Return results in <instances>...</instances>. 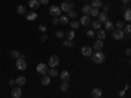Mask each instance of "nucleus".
Returning a JSON list of instances; mask_svg holds the SVG:
<instances>
[{"label": "nucleus", "instance_id": "obj_2", "mask_svg": "<svg viewBox=\"0 0 131 98\" xmlns=\"http://www.w3.org/2000/svg\"><path fill=\"white\" fill-rule=\"evenodd\" d=\"M16 68L18 71H25L28 68V64H26V60L22 59V58H18L16 59Z\"/></svg>", "mask_w": 131, "mask_h": 98}, {"label": "nucleus", "instance_id": "obj_36", "mask_svg": "<svg viewBox=\"0 0 131 98\" xmlns=\"http://www.w3.org/2000/svg\"><path fill=\"white\" fill-rule=\"evenodd\" d=\"M115 26L118 27V29H123V22L122 21H117L115 22Z\"/></svg>", "mask_w": 131, "mask_h": 98}, {"label": "nucleus", "instance_id": "obj_27", "mask_svg": "<svg viewBox=\"0 0 131 98\" xmlns=\"http://www.w3.org/2000/svg\"><path fill=\"white\" fill-rule=\"evenodd\" d=\"M68 89H69V85H68V82L63 81L62 84H60V90H62V92H67Z\"/></svg>", "mask_w": 131, "mask_h": 98}, {"label": "nucleus", "instance_id": "obj_16", "mask_svg": "<svg viewBox=\"0 0 131 98\" xmlns=\"http://www.w3.org/2000/svg\"><path fill=\"white\" fill-rule=\"evenodd\" d=\"M29 7L35 11V9L39 8V1H38V0H29Z\"/></svg>", "mask_w": 131, "mask_h": 98}, {"label": "nucleus", "instance_id": "obj_48", "mask_svg": "<svg viewBox=\"0 0 131 98\" xmlns=\"http://www.w3.org/2000/svg\"><path fill=\"white\" fill-rule=\"evenodd\" d=\"M84 1H91V0H84Z\"/></svg>", "mask_w": 131, "mask_h": 98}, {"label": "nucleus", "instance_id": "obj_1", "mask_svg": "<svg viewBox=\"0 0 131 98\" xmlns=\"http://www.w3.org/2000/svg\"><path fill=\"white\" fill-rule=\"evenodd\" d=\"M91 56H92V60H93L96 64H101V63L105 62V55L102 54L101 51H96V52L92 54Z\"/></svg>", "mask_w": 131, "mask_h": 98}, {"label": "nucleus", "instance_id": "obj_14", "mask_svg": "<svg viewBox=\"0 0 131 98\" xmlns=\"http://www.w3.org/2000/svg\"><path fill=\"white\" fill-rule=\"evenodd\" d=\"M25 15H26V20H28V21H34L35 18H37V13H35L34 11L28 12V13H25Z\"/></svg>", "mask_w": 131, "mask_h": 98}, {"label": "nucleus", "instance_id": "obj_37", "mask_svg": "<svg viewBox=\"0 0 131 98\" xmlns=\"http://www.w3.org/2000/svg\"><path fill=\"white\" fill-rule=\"evenodd\" d=\"M38 29H39V31H42V33H46L47 27H46L45 25H38Z\"/></svg>", "mask_w": 131, "mask_h": 98}, {"label": "nucleus", "instance_id": "obj_23", "mask_svg": "<svg viewBox=\"0 0 131 98\" xmlns=\"http://www.w3.org/2000/svg\"><path fill=\"white\" fill-rule=\"evenodd\" d=\"M91 9H92V7L89 5V4H85V5H84V7L81 8V12L84 13V15H89Z\"/></svg>", "mask_w": 131, "mask_h": 98}, {"label": "nucleus", "instance_id": "obj_28", "mask_svg": "<svg viewBox=\"0 0 131 98\" xmlns=\"http://www.w3.org/2000/svg\"><path fill=\"white\" fill-rule=\"evenodd\" d=\"M104 24H105V29L104 30H113V22L111 21L107 20L106 22H104Z\"/></svg>", "mask_w": 131, "mask_h": 98}, {"label": "nucleus", "instance_id": "obj_29", "mask_svg": "<svg viewBox=\"0 0 131 98\" xmlns=\"http://www.w3.org/2000/svg\"><path fill=\"white\" fill-rule=\"evenodd\" d=\"M17 13H18V15H25V13H26V8L24 5H18L17 7Z\"/></svg>", "mask_w": 131, "mask_h": 98}, {"label": "nucleus", "instance_id": "obj_6", "mask_svg": "<svg viewBox=\"0 0 131 98\" xmlns=\"http://www.w3.org/2000/svg\"><path fill=\"white\" fill-rule=\"evenodd\" d=\"M47 69H49V67H47V64H43V63H39L38 65H37V72H38L39 74H45L47 73Z\"/></svg>", "mask_w": 131, "mask_h": 98}, {"label": "nucleus", "instance_id": "obj_31", "mask_svg": "<svg viewBox=\"0 0 131 98\" xmlns=\"http://www.w3.org/2000/svg\"><path fill=\"white\" fill-rule=\"evenodd\" d=\"M98 13H100V11H98V9L92 8V9H91V12H89V15L93 16V17H97V16H98Z\"/></svg>", "mask_w": 131, "mask_h": 98}, {"label": "nucleus", "instance_id": "obj_11", "mask_svg": "<svg viewBox=\"0 0 131 98\" xmlns=\"http://www.w3.org/2000/svg\"><path fill=\"white\" fill-rule=\"evenodd\" d=\"M81 54L84 55V56H91L92 55V47H89V46H84V47H81Z\"/></svg>", "mask_w": 131, "mask_h": 98}, {"label": "nucleus", "instance_id": "obj_4", "mask_svg": "<svg viewBox=\"0 0 131 98\" xmlns=\"http://www.w3.org/2000/svg\"><path fill=\"white\" fill-rule=\"evenodd\" d=\"M60 11H63V12H68V11H71L72 8H75V4L73 3H67V1H64L60 4Z\"/></svg>", "mask_w": 131, "mask_h": 98}, {"label": "nucleus", "instance_id": "obj_30", "mask_svg": "<svg viewBox=\"0 0 131 98\" xmlns=\"http://www.w3.org/2000/svg\"><path fill=\"white\" fill-rule=\"evenodd\" d=\"M9 55H11V58H13V59H18V58H20V52L16 51V50H12L11 52H9Z\"/></svg>", "mask_w": 131, "mask_h": 98}, {"label": "nucleus", "instance_id": "obj_47", "mask_svg": "<svg viewBox=\"0 0 131 98\" xmlns=\"http://www.w3.org/2000/svg\"><path fill=\"white\" fill-rule=\"evenodd\" d=\"M125 93H126L125 90H122V92H119V96H121V97H123V96H125Z\"/></svg>", "mask_w": 131, "mask_h": 98}, {"label": "nucleus", "instance_id": "obj_10", "mask_svg": "<svg viewBox=\"0 0 131 98\" xmlns=\"http://www.w3.org/2000/svg\"><path fill=\"white\" fill-rule=\"evenodd\" d=\"M102 47H104V41H101V39L95 41V43H93V50L100 51V50H102Z\"/></svg>", "mask_w": 131, "mask_h": 98}, {"label": "nucleus", "instance_id": "obj_42", "mask_svg": "<svg viewBox=\"0 0 131 98\" xmlns=\"http://www.w3.org/2000/svg\"><path fill=\"white\" fill-rule=\"evenodd\" d=\"M102 8H104V12L106 13V12H107V11H109V9H110V5H107V4H106V5H104Z\"/></svg>", "mask_w": 131, "mask_h": 98}, {"label": "nucleus", "instance_id": "obj_3", "mask_svg": "<svg viewBox=\"0 0 131 98\" xmlns=\"http://www.w3.org/2000/svg\"><path fill=\"white\" fill-rule=\"evenodd\" d=\"M113 38L114 39H117V41H121V39H125L126 38V34H125V31L122 30V29H115V30H113Z\"/></svg>", "mask_w": 131, "mask_h": 98}, {"label": "nucleus", "instance_id": "obj_39", "mask_svg": "<svg viewBox=\"0 0 131 98\" xmlns=\"http://www.w3.org/2000/svg\"><path fill=\"white\" fill-rule=\"evenodd\" d=\"M125 31L127 33V34H130V31H131V25L130 24H127V25L125 26Z\"/></svg>", "mask_w": 131, "mask_h": 98}, {"label": "nucleus", "instance_id": "obj_19", "mask_svg": "<svg viewBox=\"0 0 131 98\" xmlns=\"http://www.w3.org/2000/svg\"><path fill=\"white\" fill-rule=\"evenodd\" d=\"M42 85H45V86H47V85H50V82H51V77L50 76H47V74H45L43 77H42Z\"/></svg>", "mask_w": 131, "mask_h": 98}, {"label": "nucleus", "instance_id": "obj_43", "mask_svg": "<svg viewBox=\"0 0 131 98\" xmlns=\"http://www.w3.org/2000/svg\"><path fill=\"white\" fill-rule=\"evenodd\" d=\"M39 1V4H43V5H46V4L49 3V0H38Z\"/></svg>", "mask_w": 131, "mask_h": 98}, {"label": "nucleus", "instance_id": "obj_45", "mask_svg": "<svg viewBox=\"0 0 131 98\" xmlns=\"http://www.w3.org/2000/svg\"><path fill=\"white\" fill-rule=\"evenodd\" d=\"M8 82H9V85H11V86H13V85L16 84V82H15V80H9Z\"/></svg>", "mask_w": 131, "mask_h": 98}, {"label": "nucleus", "instance_id": "obj_7", "mask_svg": "<svg viewBox=\"0 0 131 98\" xmlns=\"http://www.w3.org/2000/svg\"><path fill=\"white\" fill-rule=\"evenodd\" d=\"M60 8L58 5H51L50 7V15L51 16H54V17H59L60 16Z\"/></svg>", "mask_w": 131, "mask_h": 98}, {"label": "nucleus", "instance_id": "obj_5", "mask_svg": "<svg viewBox=\"0 0 131 98\" xmlns=\"http://www.w3.org/2000/svg\"><path fill=\"white\" fill-rule=\"evenodd\" d=\"M60 63V60L59 58L57 56V55H53V56H50V60H49V65L51 68H55V67H58Z\"/></svg>", "mask_w": 131, "mask_h": 98}, {"label": "nucleus", "instance_id": "obj_34", "mask_svg": "<svg viewBox=\"0 0 131 98\" xmlns=\"http://www.w3.org/2000/svg\"><path fill=\"white\" fill-rule=\"evenodd\" d=\"M67 17L68 18H75V17H76V12L72 11V9H71V11H68L67 12Z\"/></svg>", "mask_w": 131, "mask_h": 98}, {"label": "nucleus", "instance_id": "obj_24", "mask_svg": "<svg viewBox=\"0 0 131 98\" xmlns=\"http://www.w3.org/2000/svg\"><path fill=\"white\" fill-rule=\"evenodd\" d=\"M69 22V20H68V17L67 16H60V18H59V24H62V25H67Z\"/></svg>", "mask_w": 131, "mask_h": 98}, {"label": "nucleus", "instance_id": "obj_18", "mask_svg": "<svg viewBox=\"0 0 131 98\" xmlns=\"http://www.w3.org/2000/svg\"><path fill=\"white\" fill-rule=\"evenodd\" d=\"M97 17H98V21H100V22H106L107 21V15L105 12H100Z\"/></svg>", "mask_w": 131, "mask_h": 98}, {"label": "nucleus", "instance_id": "obj_22", "mask_svg": "<svg viewBox=\"0 0 131 98\" xmlns=\"http://www.w3.org/2000/svg\"><path fill=\"white\" fill-rule=\"evenodd\" d=\"M47 73H49V76L50 77H57L58 76V71H57V69H55V68H50V69H47Z\"/></svg>", "mask_w": 131, "mask_h": 98}, {"label": "nucleus", "instance_id": "obj_8", "mask_svg": "<svg viewBox=\"0 0 131 98\" xmlns=\"http://www.w3.org/2000/svg\"><path fill=\"white\" fill-rule=\"evenodd\" d=\"M80 25H83V26H88V25H91V22H92V20H91V17H89V15H84L81 18H80Z\"/></svg>", "mask_w": 131, "mask_h": 98}, {"label": "nucleus", "instance_id": "obj_38", "mask_svg": "<svg viewBox=\"0 0 131 98\" xmlns=\"http://www.w3.org/2000/svg\"><path fill=\"white\" fill-rule=\"evenodd\" d=\"M87 35L89 37V38H93L96 34H95V31H93V30H88V31H87Z\"/></svg>", "mask_w": 131, "mask_h": 98}, {"label": "nucleus", "instance_id": "obj_12", "mask_svg": "<svg viewBox=\"0 0 131 98\" xmlns=\"http://www.w3.org/2000/svg\"><path fill=\"white\" fill-rule=\"evenodd\" d=\"M60 78H62V81L68 82L69 80H71V74H69L68 71H63L62 73H60Z\"/></svg>", "mask_w": 131, "mask_h": 98}, {"label": "nucleus", "instance_id": "obj_41", "mask_svg": "<svg viewBox=\"0 0 131 98\" xmlns=\"http://www.w3.org/2000/svg\"><path fill=\"white\" fill-rule=\"evenodd\" d=\"M47 39H49V38H47V35H46V34H43V35L41 37V41H42V42H46Z\"/></svg>", "mask_w": 131, "mask_h": 98}, {"label": "nucleus", "instance_id": "obj_32", "mask_svg": "<svg viewBox=\"0 0 131 98\" xmlns=\"http://www.w3.org/2000/svg\"><path fill=\"white\" fill-rule=\"evenodd\" d=\"M71 27L72 29H79V27H80V22L79 21H71Z\"/></svg>", "mask_w": 131, "mask_h": 98}, {"label": "nucleus", "instance_id": "obj_17", "mask_svg": "<svg viewBox=\"0 0 131 98\" xmlns=\"http://www.w3.org/2000/svg\"><path fill=\"white\" fill-rule=\"evenodd\" d=\"M92 8H96V9H100L102 8V1L101 0H92Z\"/></svg>", "mask_w": 131, "mask_h": 98}, {"label": "nucleus", "instance_id": "obj_46", "mask_svg": "<svg viewBox=\"0 0 131 98\" xmlns=\"http://www.w3.org/2000/svg\"><path fill=\"white\" fill-rule=\"evenodd\" d=\"M126 55H127V56H130V55H131V50H130V49L126 50Z\"/></svg>", "mask_w": 131, "mask_h": 98}, {"label": "nucleus", "instance_id": "obj_9", "mask_svg": "<svg viewBox=\"0 0 131 98\" xmlns=\"http://www.w3.org/2000/svg\"><path fill=\"white\" fill-rule=\"evenodd\" d=\"M22 96V90L20 89V86H16L12 89V98H20Z\"/></svg>", "mask_w": 131, "mask_h": 98}, {"label": "nucleus", "instance_id": "obj_15", "mask_svg": "<svg viewBox=\"0 0 131 98\" xmlns=\"http://www.w3.org/2000/svg\"><path fill=\"white\" fill-rule=\"evenodd\" d=\"M15 82L17 84V86H22V85H25V84H26V78L24 76H20V77H17L15 80Z\"/></svg>", "mask_w": 131, "mask_h": 98}, {"label": "nucleus", "instance_id": "obj_25", "mask_svg": "<svg viewBox=\"0 0 131 98\" xmlns=\"http://www.w3.org/2000/svg\"><path fill=\"white\" fill-rule=\"evenodd\" d=\"M63 45L66 46V47H73V46H75V43H73L72 39H64V41H63Z\"/></svg>", "mask_w": 131, "mask_h": 98}, {"label": "nucleus", "instance_id": "obj_40", "mask_svg": "<svg viewBox=\"0 0 131 98\" xmlns=\"http://www.w3.org/2000/svg\"><path fill=\"white\" fill-rule=\"evenodd\" d=\"M53 24L54 25H59V17H55L54 20H53Z\"/></svg>", "mask_w": 131, "mask_h": 98}, {"label": "nucleus", "instance_id": "obj_33", "mask_svg": "<svg viewBox=\"0 0 131 98\" xmlns=\"http://www.w3.org/2000/svg\"><path fill=\"white\" fill-rule=\"evenodd\" d=\"M75 38V31L73 30H68L67 31V39H73Z\"/></svg>", "mask_w": 131, "mask_h": 98}, {"label": "nucleus", "instance_id": "obj_21", "mask_svg": "<svg viewBox=\"0 0 131 98\" xmlns=\"http://www.w3.org/2000/svg\"><path fill=\"white\" fill-rule=\"evenodd\" d=\"M105 37H106V31L105 30H102V29H98L97 30V38L98 39H105Z\"/></svg>", "mask_w": 131, "mask_h": 98}, {"label": "nucleus", "instance_id": "obj_13", "mask_svg": "<svg viewBox=\"0 0 131 98\" xmlns=\"http://www.w3.org/2000/svg\"><path fill=\"white\" fill-rule=\"evenodd\" d=\"M92 97L93 98H100L102 97V90L100 88H95V89H92Z\"/></svg>", "mask_w": 131, "mask_h": 98}, {"label": "nucleus", "instance_id": "obj_49", "mask_svg": "<svg viewBox=\"0 0 131 98\" xmlns=\"http://www.w3.org/2000/svg\"><path fill=\"white\" fill-rule=\"evenodd\" d=\"M66 1H71V0H66Z\"/></svg>", "mask_w": 131, "mask_h": 98}, {"label": "nucleus", "instance_id": "obj_26", "mask_svg": "<svg viewBox=\"0 0 131 98\" xmlns=\"http://www.w3.org/2000/svg\"><path fill=\"white\" fill-rule=\"evenodd\" d=\"M92 27H93V29H96V30L101 29V22L98 21V20H96V21H92Z\"/></svg>", "mask_w": 131, "mask_h": 98}, {"label": "nucleus", "instance_id": "obj_35", "mask_svg": "<svg viewBox=\"0 0 131 98\" xmlns=\"http://www.w3.org/2000/svg\"><path fill=\"white\" fill-rule=\"evenodd\" d=\"M55 37H57V38H63V37H64V33H63L62 30H59V31L55 33Z\"/></svg>", "mask_w": 131, "mask_h": 98}, {"label": "nucleus", "instance_id": "obj_44", "mask_svg": "<svg viewBox=\"0 0 131 98\" xmlns=\"http://www.w3.org/2000/svg\"><path fill=\"white\" fill-rule=\"evenodd\" d=\"M122 3L125 4V5H129V4H130V0H122Z\"/></svg>", "mask_w": 131, "mask_h": 98}, {"label": "nucleus", "instance_id": "obj_20", "mask_svg": "<svg viewBox=\"0 0 131 98\" xmlns=\"http://www.w3.org/2000/svg\"><path fill=\"white\" fill-rule=\"evenodd\" d=\"M123 16H125V20L127 21V22H130V20H131V11H130V8H126L125 9Z\"/></svg>", "mask_w": 131, "mask_h": 98}]
</instances>
